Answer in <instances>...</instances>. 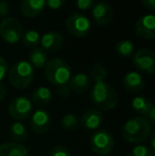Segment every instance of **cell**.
Segmentation results:
<instances>
[{"label": "cell", "mask_w": 155, "mask_h": 156, "mask_svg": "<svg viewBox=\"0 0 155 156\" xmlns=\"http://www.w3.org/2000/svg\"><path fill=\"white\" fill-rule=\"evenodd\" d=\"M152 125L147 118L137 116L129 119L121 129L122 137L129 144H141L151 135Z\"/></svg>", "instance_id": "cell-1"}, {"label": "cell", "mask_w": 155, "mask_h": 156, "mask_svg": "<svg viewBox=\"0 0 155 156\" xmlns=\"http://www.w3.org/2000/svg\"><path fill=\"white\" fill-rule=\"evenodd\" d=\"M90 89V100L99 111H111L117 106V91L105 81L95 82Z\"/></svg>", "instance_id": "cell-2"}, {"label": "cell", "mask_w": 155, "mask_h": 156, "mask_svg": "<svg viewBox=\"0 0 155 156\" xmlns=\"http://www.w3.org/2000/svg\"><path fill=\"white\" fill-rule=\"evenodd\" d=\"M45 78L55 86L65 85L71 78V67L66 61L60 58H53L45 65Z\"/></svg>", "instance_id": "cell-3"}, {"label": "cell", "mask_w": 155, "mask_h": 156, "mask_svg": "<svg viewBox=\"0 0 155 156\" xmlns=\"http://www.w3.org/2000/svg\"><path fill=\"white\" fill-rule=\"evenodd\" d=\"M10 84L16 89H26L31 85L34 78V68L28 61H19L9 69Z\"/></svg>", "instance_id": "cell-4"}, {"label": "cell", "mask_w": 155, "mask_h": 156, "mask_svg": "<svg viewBox=\"0 0 155 156\" xmlns=\"http://www.w3.org/2000/svg\"><path fill=\"white\" fill-rule=\"evenodd\" d=\"M89 146L93 153L100 156H107L114 150V136L105 129H99L93 132L89 139Z\"/></svg>", "instance_id": "cell-5"}, {"label": "cell", "mask_w": 155, "mask_h": 156, "mask_svg": "<svg viewBox=\"0 0 155 156\" xmlns=\"http://www.w3.org/2000/svg\"><path fill=\"white\" fill-rule=\"evenodd\" d=\"M8 113L15 121L28 119L33 113V103L26 96L16 97L8 105Z\"/></svg>", "instance_id": "cell-6"}, {"label": "cell", "mask_w": 155, "mask_h": 156, "mask_svg": "<svg viewBox=\"0 0 155 156\" xmlns=\"http://www.w3.org/2000/svg\"><path fill=\"white\" fill-rule=\"evenodd\" d=\"M23 33V26L16 18L6 17L0 23V36L8 44H17L21 41Z\"/></svg>", "instance_id": "cell-7"}, {"label": "cell", "mask_w": 155, "mask_h": 156, "mask_svg": "<svg viewBox=\"0 0 155 156\" xmlns=\"http://www.w3.org/2000/svg\"><path fill=\"white\" fill-rule=\"evenodd\" d=\"M66 29L70 35L75 37H85L90 31V21L85 15L75 13L66 19Z\"/></svg>", "instance_id": "cell-8"}, {"label": "cell", "mask_w": 155, "mask_h": 156, "mask_svg": "<svg viewBox=\"0 0 155 156\" xmlns=\"http://www.w3.org/2000/svg\"><path fill=\"white\" fill-rule=\"evenodd\" d=\"M133 64L138 71L152 74L155 70V53L150 49H140L135 53Z\"/></svg>", "instance_id": "cell-9"}, {"label": "cell", "mask_w": 155, "mask_h": 156, "mask_svg": "<svg viewBox=\"0 0 155 156\" xmlns=\"http://www.w3.org/2000/svg\"><path fill=\"white\" fill-rule=\"evenodd\" d=\"M30 126L38 135L46 134L51 126V116L46 109H36L30 116Z\"/></svg>", "instance_id": "cell-10"}, {"label": "cell", "mask_w": 155, "mask_h": 156, "mask_svg": "<svg viewBox=\"0 0 155 156\" xmlns=\"http://www.w3.org/2000/svg\"><path fill=\"white\" fill-rule=\"evenodd\" d=\"M135 33L143 39H153L155 37V16L153 14L143 15L135 25Z\"/></svg>", "instance_id": "cell-11"}, {"label": "cell", "mask_w": 155, "mask_h": 156, "mask_svg": "<svg viewBox=\"0 0 155 156\" xmlns=\"http://www.w3.org/2000/svg\"><path fill=\"white\" fill-rule=\"evenodd\" d=\"M91 14L93 20L100 27L110 25L114 19V10L106 2H98L97 4H93Z\"/></svg>", "instance_id": "cell-12"}, {"label": "cell", "mask_w": 155, "mask_h": 156, "mask_svg": "<svg viewBox=\"0 0 155 156\" xmlns=\"http://www.w3.org/2000/svg\"><path fill=\"white\" fill-rule=\"evenodd\" d=\"M103 122V114L101 111L91 108L86 111L80 119V125L85 131H97Z\"/></svg>", "instance_id": "cell-13"}, {"label": "cell", "mask_w": 155, "mask_h": 156, "mask_svg": "<svg viewBox=\"0 0 155 156\" xmlns=\"http://www.w3.org/2000/svg\"><path fill=\"white\" fill-rule=\"evenodd\" d=\"M39 44L46 52L58 51L63 46V35L58 31H48L41 37Z\"/></svg>", "instance_id": "cell-14"}, {"label": "cell", "mask_w": 155, "mask_h": 156, "mask_svg": "<svg viewBox=\"0 0 155 156\" xmlns=\"http://www.w3.org/2000/svg\"><path fill=\"white\" fill-rule=\"evenodd\" d=\"M122 85L128 93H140L145 87V80L141 74L137 71H130L122 79Z\"/></svg>", "instance_id": "cell-15"}, {"label": "cell", "mask_w": 155, "mask_h": 156, "mask_svg": "<svg viewBox=\"0 0 155 156\" xmlns=\"http://www.w3.org/2000/svg\"><path fill=\"white\" fill-rule=\"evenodd\" d=\"M71 91L76 94H85L91 88V80L86 73L80 72L70 78L68 82Z\"/></svg>", "instance_id": "cell-16"}, {"label": "cell", "mask_w": 155, "mask_h": 156, "mask_svg": "<svg viewBox=\"0 0 155 156\" xmlns=\"http://www.w3.org/2000/svg\"><path fill=\"white\" fill-rule=\"evenodd\" d=\"M46 6V0H21V14L28 18L38 16Z\"/></svg>", "instance_id": "cell-17"}, {"label": "cell", "mask_w": 155, "mask_h": 156, "mask_svg": "<svg viewBox=\"0 0 155 156\" xmlns=\"http://www.w3.org/2000/svg\"><path fill=\"white\" fill-rule=\"evenodd\" d=\"M0 156H29V151L23 144L4 142L0 144Z\"/></svg>", "instance_id": "cell-18"}, {"label": "cell", "mask_w": 155, "mask_h": 156, "mask_svg": "<svg viewBox=\"0 0 155 156\" xmlns=\"http://www.w3.org/2000/svg\"><path fill=\"white\" fill-rule=\"evenodd\" d=\"M153 106L154 104L151 102V100L145 96H137L132 100V108L141 117H147Z\"/></svg>", "instance_id": "cell-19"}, {"label": "cell", "mask_w": 155, "mask_h": 156, "mask_svg": "<svg viewBox=\"0 0 155 156\" xmlns=\"http://www.w3.org/2000/svg\"><path fill=\"white\" fill-rule=\"evenodd\" d=\"M52 100V91L48 87L39 86L32 94L31 102L37 106H46Z\"/></svg>", "instance_id": "cell-20"}, {"label": "cell", "mask_w": 155, "mask_h": 156, "mask_svg": "<svg viewBox=\"0 0 155 156\" xmlns=\"http://www.w3.org/2000/svg\"><path fill=\"white\" fill-rule=\"evenodd\" d=\"M10 136L14 142L23 144L28 137V131L26 125L20 121H14L10 125Z\"/></svg>", "instance_id": "cell-21"}, {"label": "cell", "mask_w": 155, "mask_h": 156, "mask_svg": "<svg viewBox=\"0 0 155 156\" xmlns=\"http://www.w3.org/2000/svg\"><path fill=\"white\" fill-rule=\"evenodd\" d=\"M48 62L47 52L44 51L41 48H34L29 54V63L33 68H43Z\"/></svg>", "instance_id": "cell-22"}, {"label": "cell", "mask_w": 155, "mask_h": 156, "mask_svg": "<svg viewBox=\"0 0 155 156\" xmlns=\"http://www.w3.org/2000/svg\"><path fill=\"white\" fill-rule=\"evenodd\" d=\"M39 41H41V37L37 31L35 30H27L23 33V36H21V41L23 44L28 48H37L39 45Z\"/></svg>", "instance_id": "cell-23"}, {"label": "cell", "mask_w": 155, "mask_h": 156, "mask_svg": "<svg viewBox=\"0 0 155 156\" xmlns=\"http://www.w3.org/2000/svg\"><path fill=\"white\" fill-rule=\"evenodd\" d=\"M61 125L68 132H73L80 126V120L75 114H66L61 119Z\"/></svg>", "instance_id": "cell-24"}, {"label": "cell", "mask_w": 155, "mask_h": 156, "mask_svg": "<svg viewBox=\"0 0 155 156\" xmlns=\"http://www.w3.org/2000/svg\"><path fill=\"white\" fill-rule=\"evenodd\" d=\"M116 52L118 55L122 56V58H130L134 52V45L132 41H128V39L120 41L116 45Z\"/></svg>", "instance_id": "cell-25"}, {"label": "cell", "mask_w": 155, "mask_h": 156, "mask_svg": "<svg viewBox=\"0 0 155 156\" xmlns=\"http://www.w3.org/2000/svg\"><path fill=\"white\" fill-rule=\"evenodd\" d=\"M90 76L93 82H101V81H105L107 78V70H106L105 66L102 64L97 63L93 66L90 71Z\"/></svg>", "instance_id": "cell-26"}, {"label": "cell", "mask_w": 155, "mask_h": 156, "mask_svg": "<svg viewBox=\"0 0 155 156\" xmlns=\"http://www.w3.org/2000/svg\"><path fill=\"white\" fill-rule=\"evenodd\" d=\"M131 156H155V152L145 144H136L131 151Z\"/></svg>", "instance_id": "cell-27"}, {"label": "cell", "mask_w": 155, "mask_h": 156, "mask_svg": "<svg viewBox=\"0 0 155 156\" xmlns=\"http://www.w3.org/2000/svg\"><path fill=\"white\" fill-rule=\"evenodd\" d=\"M48 156H71V153L64 146H54L48 152Z\"/></svg>", "instance_id": "cell-28"}, {"label": "cell", "mask_w": 155, "mask_h": 156, "mask_svg": "<svg viewBox=\"0 0 155 156\" xmlns=\"http://www.w3.org/2000/svg\"><path fill=\"white\" fill-rule=\"evenodd\" d=\"M65 1L66 0H46V6H48L50 10H58L63 8Z\"/></svg>", "instance_id": "cell-29"}, {"label": "cell", "mask_w": 155, "mask_h": 156, "mask_svg": "<svg viewBox=\"0 0 155 156\" xmlns=\"http://www.w3.org/2000/svg\"><path fill=\"white\" fill-rule=\"evenodd\" d=\"M10 13V5L5 0H0V19H5Z\"/></svg>", "instance_id": "cell-30"}, {"label": "cell", "mask_w": 155, "mask_h": 156, "mask_svg": "<svg viewBox=\"0 0 155 156\" xmlns=\"http://www.w3.org/2000/svg\"><path fill=\"white\" fill-rule=\"evenodd\" d=\"M9 72V64L2 56H0V82L3 81Z\"/></svg>", "instance_id": "cell-31"}, {"label": "cell", "mask_w": 155, "mask_h": 156, "mask_svg": "<svg viewBox=\"0 0 155 156\" xmlns=\"http://www.w3.org/2000/svg\"><path fill=\"white\" fill-rule=\"evenodd\" d=\"M56 93L60 97H62V98H67V97L70 96L71 94V89L70 87H69L68 83L65 85H61V86H58V89H56Z\"/></svg>", "instance_id": "cell-32"}, {"label": "cell", "mask_w": 155, "mask_h": 156, "mask_svg": "<svg viewBox=\"0 0 155 156\" xmlns=\"http://www.w3.org/2000/svg\"><path fill=\"white\" fill-rule=\"evenodd\" d=\"M76 3H77L78 9L80 10H88L91 6H93L95 0H77Z\"/></svg>", "instance_id": "cell-33"}, {"label": "cell", "mask_w": 155, "mask_h": 156, "mask_svg": "<svg viewBox=\"0 0 155 156\" xmlns=\"http://www.w3.org/2000/svg\"><path fill=\"white\" fill-rule=\"evenodd\" d=\"M141 3L148 10L150 11L155 10V0H141Z\"/></svg>", "instance_id": "cell-34"}, {"label": "cell", "mask_w": 155, "mask_h": 156, "mask_svg": "<svg viewBox=\"0 0 155 156\" xmlns=\"http://www.w3.org/2000/svg\"><path fill=\"white\" fill-rule=\"evenodd\" d=\"M147 120L151 123V125L153 126V125H155V106L152 107V109L149 112V114L147 115Z\"/></svg>", "instance_id": "cell-35"}, {"label": "cell", "mask_w": 155, "mask_h": 156, "mask_svg": "<svg viewBox=\"0 0 155 156\" xmlns=\"http://www.w3.org/2000/svg\"><path fill=\"white\" fill-rule=\"evenodd\" d=\"M6 94H8V91H6L5 85L2 82H0V101H3L6 98Z\"/></svg>", "instance_id": "cell-36"}, {"label": "cell", "mask_w": 155, "mask_h": 156, "mask_svg": "<svg viewBox=\"0 0 155 156\" xmlns=\"http://www.w3.org/2000/svg\"><path fill=\"white\" fill-rule=\"evenodd\" d=\"M148 139H150V144L148 147H149L150 149H151L153 152H155V144H154V139H155V132L152 131L151 132V135L149 136V138Z\"/></svg>", "instance_id": "cell-37"}, {"label": "cell", "mask_w": 155, "mask_h": 156, "mask_svg": "<svg viewBox=\"0 0 155 156\" xmlns=\"http://www.w3.org/2000/svg\"><path fill=\"white\" fill-rule=\"evenodd\" d=\"M107 156H116V155H111V154H110V155H107Z\"/></svg>", "instance_id": "cell-38"}]
</instances>
